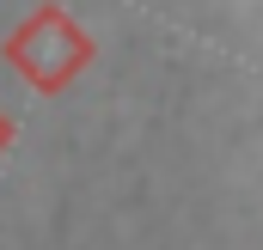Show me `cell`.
<instances>
[{"instance_id":"cell-2","label":"cell","mask_w":263,"mask_h":250,"mask_svg":"<svg viewBox=\"0 0 263 250\" xmlns=\"http://www.w3.org/2000/svg\"><path fill=\"white\" fill-rule=\"evenodd\" d=\"M6 147H12V116L0 110V153H6Z\"/></svg>"},{"instance_id":"cell-1","label":"cell","mask_w":263,"mask_h":250,"mask_svg":"<svg viewBox=\"0 0 263 250\" xmlns=\"http://www.w3.org/2000/svg\"><path fill=\"white\" fill-rule=\"evenodd\" d=\"M0 55H6V67H12L31 92L55 98V92H67V86L86 73V61L98 55V43L86 37V25L67 12L62 0H43V6H31V18L0 43Z\"/></svg>"}]
</instances>
